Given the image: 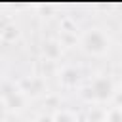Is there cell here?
I'll return each instance as SVG.
<instances>
[{
  "instance_id": "cell-1",
  "label": "cell",
  "mask_w": 122,
  "mask_h": 122,
  "mask_svg": "<svg viewBox=\"0 0 122 122\" xmlns=\"http://www.w3.org/2000/svg\"><path fill=\"white\" fill-rule=\"evenodd\" d=\"M82 42H84V48L88 51H92V53H103L107 50V46H109V38L101 30H97V29L88 30L84 34V40Z\"/></svg>"
},
{
  "instance_id": "cell-2",
  "label": "cell",
  "mask_w": 122,
  "mask_h": 122,
  "mask_svg": "<svg viewBox=\"0 0 122 122\" xmlns=\"http://www.w3.org/2000/svg\"><path fill=\"white\" fill-rule=\"evenodd\" d=\"M90 92H92V95H93L95 99H107V97L111 95V92H112V84H111V80H107V78H97V80L92 84Z\"/></svg>"
},
{
  "instance_id": "cell-3",
  "label": "cell",
  "mask_w": 122,
  "mask_h": 122,
  "mask_svg": "<svg viewBox=\"0 0 122 122\" xmlns=\"http://www.w3.org/2000/svg\"><path fill=\"white\" fill-rule=\"evenodd\" d=\"M55 122H76V120H74V116H71L69 112H61V114H57Z\"/></svg>"
},
{
  "instance_id": "cell-4",
  "label": "cell",
  "mask_w": 122,
  "mask_h": 122,
  "mask_svg": "<svg viewBox=\"0 0 122 122\" xmlns=\"http://www.w3.org/2000/svg\"><path fill=\"white\" fill-rule=\"evenodd\" d=\"M107 122H122V111H112L109 114Z\"/></svg>"
}]
</instances>
